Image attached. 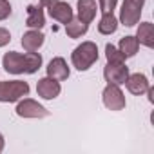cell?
<instances>
[{"mask_svg": "<svg viewBox=\"0 0 154 154\" xmlns=\"http://www.w3.org/2000/svg\"><path fill=\"white\" fill-rule=\"evenodd\" d=\"M2 65L9 74H35L42 67V54L40 53H17L9 51L2 58Z\"/></svg>", "mask_w": 154, "mask_h": 154, "instance_id": "obj_1", "label": "cell"}, {"mask_svg": "<svg viewBox=\"0 0 154 154\" xmlns=\"http://www.w3.org/2000/svg\"><path fill=\"white\" fill-rule=\"evenodd\" d=\"M94 62H98V45L91 40L82 42L78 47H74V51L71 54V63L78 71L91 69Z\"/></svg>", "mask_w": 154, "mask_h": 154, "instance_id": "obj_2", "label": "cell"}, {"mask_svg": "<svg viewBox=\"0 0 154 154\" xmlns=\"http://www.w3.org/2000/svg\"><path fill=\"white\" fill-rule=\"evenodd\" d=\"M29 94V84L24 80H4L0 82V102L13 103Z\"/></svg>", "mask_w": 154, "mask_h": 154, "instance_id": "obj_3", "label": "cell"}, {"mask_svg": "<svg viewBox=\"0 0 154 154\" xmlns=\"http://www.w3.org/2000/svg\"><path fill=\"white\" fill-rule=\"evenodd\" d=\"M143 4H145V0H123L122 9H120V22L127 27L136 26L140 22Z\"/></svg>", "mask_w": 154, "mask_h": 154, "instance_id": "obj_4", "label": "cell"}, {"mask_svg": "<svg viewBox=\"0 0 154 154\" xmlns=\"http://www.w3.org/2000/svg\"><path fill=\"white\" fill-rule=\"evenodd\" d=\"M102 102L109 111H123L127 102H125V94L120 89V85L114 84H107L103 93H102Z\"/></svg>", "mask_w": 154, "mask_h": 154, "instance_id": "obj_5", "label": "cell"}, {"mask_svg": "<svg viewBox=\"0 0 154 154\" xmlns=\"http://www.w3.org/2000/svg\"><path fill=\"white\" fill-rule=\"evenodd\" d=\"M15 111H17V114L20 118H45L49 114V111L44 105H40L36 100H33V98L18 100V105H17Z\"/></svg>", "mask_w": 154, "mask_h": 154, "instance_id": "obj_6", "label": "cell"}, {"mask_svg": "<svg viewBox=\"0 0 154 154\" xmlns=\"http://www.w3.org/2000/svg\"><path fill=\"white\" fill-rule=\"evenodd\" d=\"M129 76V67L125 65V62L122 63H112L107 62V65L103 67V78L107 84H114V85H123Z\"/></svg>", "mask_w": 154, "mask_h": 154, "instance_id": "obj_7", "label": "cell"}, {"mask_svg": "<svg viewBox=\"0 0 154 154\" xmlns=\"http://www.w3.org/2000/svg\"><path fill=\"white\" fill-rule=\"evenodd\" d=\"M36 93H38V96L44 98V100H54V98L60 96L62 85H60L58 80L45 76V78H40V80H38V84H36Z\"/></svg>", "mask_w": 154, "mask_h": 154, "instance_id": "obj_8", "label": "cell"}, {"mask_svg": "<svg viewBox=\"0 0 154 154\" xmlns=\"http://www.w3.org/2000/svg\"><path fill=\"white\" fill-rule=\"evenodd\" d=\"M125 85H127V91L134 96H141L147 93V89L150 87V82L149 78L143 74V72H129L127 80H125Z\"/></svg>", "mask_w": 154, "mask_h": 154, "instance_id": "obj_9", "label": "cell"}, {"mask_svg": "<svg viewBox=\"0 0 154 154\" xmlns=\"http://www.w3.org/2000/svg\"><path fill=\"white\" fill-rule=\"evenodd\" d=\"M69 74H71V69L65 62V58L62 56H54L49 63H47V76L49 78H54L58 82H63L69 78Z\"/></svg>", "mask_w": 154, "mask_h": 154, "instance_id": "obj_10", "label": "cell"}, {"mask_svg": "<svg viewBox=\"0 0 154 154\" xmlns=\"http://www.w3.org/2000/svg\"><path fill=\"white\" fill-rule=\"evenodd\" d=\"M49 17H51L53 20H56V22H60V24L65 26L67 22H71V20L74 18V13H72V8H71L67 2L58 0L54 6L49 8Z\"/></svg>", "mask_w": 154, "mask_h": 154, "instance_id": "obj_11", "label": "cell"}, {"mask_svg": "<svg viewBox=\"0 0 154 154\" xmlns=\"http://www.w3.org/2000/svg\"><path fill=\"white\" fill-rule=\"evenodd\" d=\"M44 40H45V36L40 29H29L22 36V47L26 53H35L44 45Z\"/></svg>", "mask_w": 154, "mask_h": 154, "instance_id": "obj_12", "label": "cell"}, {"mask_svg": "<svg viewBox=\"0 0 154 154\" xmlns=\"http://www.w3.org/2000/svg\"><path fill=\"white\" fill-rule=\"evenodd\" d=\"M76 11H78V20L84 24H91L96 18V0H78L76 4Z\"/></svg>", "mask_w": 154, "mask_h": 154, "instance_id": "obj_13", "label": "cell"}, {"mask_svg": "<svg viewBox=\"0 0 154 154\" xmlns=\"http://www.w3.org/2000/svg\"><path fill=\"white\" fill-rule=\"evenodd\" d=\"M26 26L29 29H42L45 26V15L42 6H27V18H26Z\"/></svg>", "mask_w": 154, "mask_h": 154, "instance_id": "obj_14", "label": "cell"}, {"mask_svg": "<svg viewBox=\"0 0 154 154\" xmlns=\"http://www.w3.org/2000/svg\"><path fill=\"white\" fill-rule=\"evenodd\" d=\"M136 38L141 45L152 49L154 47V26L150 22H141L136 31Z\"/></svg>", "mask_w": 154, "mask_h": 154, "instance_id": "obj_15", "label": "cell"}, {"mask_svg": "<svg viewBox=\"0 0 154 154\" xmlns=\"http://www.w3.org/2000/svg\"><path fill=\"white\" fill-rule=\"evenodd\" d=\"M118 49H120V53H122L125 58H132V56L138 53V49H140V42H138L136 36L127 35V36H123V38L120 40Z\"/></svg>", "mask_w": 154, "mask_h": 154, "instance_id": "obj_16", "label": "cell"}, {"mask_svg": "<svg viewBox=\"0 0 154 154\" xmlns=\"http://www.w3.org/2000/svg\"><path fill=\"white\" fill-rule=\"evenodd\" d=\"M118 29V18L114 17V13H103L100 22H98V31L102 35H112Z\"/></svg>", "mask_w": 154, "mask_h": 154, "instance_id": "obj_17", "label": "cell"}, {"mask_svg": "<svg viewBox=\"0 0 154 154\" xmlns=\"http://www.w3.org/2000/svg\"><path fill=\"white\" fill-rule=\"evenodd\" d=\"M87 29H89V24H84L78 18H76V20L72 18L71 22L65 24V33H67L69 38H80V36H84L87 33Z\"/></svg>", "mask_w": 154, "mask_h": 154, "instance_id": "obj_18", "label": "cell"}, {"mask_svg": "<svg viewBox=\"0 0 154 154\" xmlns=\"http://www.w3.org/2000/svg\"><path fill=\"white\" fill-rule=\"evenodd\" d=\"M105 58H107V62H112V63H122V62L127 60V58L120 53V49H118L116 45H112V44H107V45H105Z\"/></svg>", "mask_w": 154, "mask_h": 154, "instance_id": "obj_19", "label": "cell"}, {"mask_svg": "<svg viewBox=\"0 0 154 154\" xmlns=\"http://www.w3.org/2000/svg\"><path fill=\"white\" fill-rule=\"evenodd\" d=\"M118 6V0H98V8L102 13H112Z\"/></svg>", "mask_w": 154, "mask_h": 154, "instance_id": "obj_20", "label": "cell"}, {"mask_svg": "<svg viewBox=\"0 0 154 154\" xmlns=\"http://www.w3.org/2000/svg\"><path fill=\"white\" fill-rule=\"evenodd\" d=\"M11 11H13V8L9 4V0H0V22L6 20V18H9Z\"/></svg>", "mask_w": 154, "mask_h": 154, "instance_id": "obj_21", "label": "cell"}, {"mask_svg": "<svg viewBox=\"0 0 154 154\" xmlns=\"http://www.w3.org/2000/svg\"><path fill=\"white\" fill-rule=\"evenodd\" d=\"M11 42V33L6 27H0V47H4Z\"/></svg>", "mask_w": 154, "mask_h": 154, "instance_id": "obj_22", "label": "cell"}, {"mask_svg": "<svg viewBox=\"0 0 154 154\" xmlns=\"http://www.w3.org/2000/svg\"><path fill=\"white\" fill-rule=\"evenodd\" d=\"M56 2H58V0H40V6L49 9V8H51V6H54Z\"/></svg>", "mask_w": 154, "mask_h": 154, "instance_id": "obj_23", "label": "cell"}, {"mask_svg": "<svg viewBox=\"0 0 154 154\" xmlns=\"http://www.w3.org/2000/svg\"><path fill=\"white\" fill-rule=\"evenodd\" d=\"M4 147H6V140H4V136H2V132H0V152L4 150Z\"/></svg>", "mask_w": 154, "mask_h": 154, "instance_id": "obj_24", "label": "cell"}]
</instances>
